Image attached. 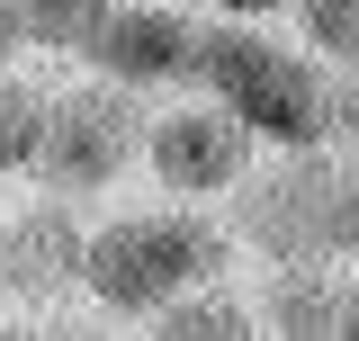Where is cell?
I'll return each instance as SVG.
<instances>
[{
  "mask_svg": "<svg viewBox=\"0 0 359 341\" xmlns=\"http://www.w3.org/2000/svg\"><path fill=\"white\" fill-rule=\"evenodd\" d=\"M332 144H351V153H359V72L332 90Z\"/></svg>",
  "mask_w": 359,
  "mask_h": 341,
  "instance_id": "4fadbf2b",
  "label": "cell"
},
{
  "mask_svg": "<svg viewBox=\"0 0 359 341\" xmlns=\"http://www.w3.org/2000/svg\"><path fill=\"white\" fill-rule=\"evenodd\" d=\"M0 288L9 297H63L81 288V225L63 198H36L27 215H0Z\"/></svg>",
  "mask_w": 359,
  "mask_h": 341,
  "instance_id": "52a82bcc",
  "label": "cell"
},
{
  "mask_svg": "<svg viewBox=\"0 0 359 341\" xmlns=\"http://www.w3.org/2000/svg\"><path fill=\"white\" fill-rule=\"evenodd\" d=\"M81 63L126 81V90H180L189 63H198V18L171 9V0H108L99 36L81 45Z\"/></svg>",
  "mask_w": 359,
  "mask_h": 341,
  "instance_id": "8992f818",
  "label": "cell"
},
{
  "mask_svg": "<svg viewBox=\"0 0 359 341\" xmlns=\"http://www.w3.org/2000/svg\"><path fill=\"white\" fill-rule=\"evenodd\" d=\"M18 18H27V45L81 54V45L99 36V18H108V0H18Z\"/></svg>",
  "mask_w": 359,
  "mask_h": 341,
  "instance_id": "30bf717a",
  "label": "cell"
},
{
  "mask_svg": "<svg viewBox=\"0 0 359 341\" xmlns=\"http://www.w3.org/2000/svg\"><path fill=\"white\" fill-rule=\"evenodd\" d=\"M287 9H297V0H207V18H287Z\"/></svg>",
  "mask_w": 359,
  "mask_h": 341,
  "instance_id": "5bb4252c",
  "label": "cell"
},
{
  "mask_svg": "<svg viewBox=\"0 0 359 341\" xmlns=\"http://www.w3.org/2000/svg\"><path fill=\"white\" fill-rule=\"evenodd\" d=\"M332 260L359 269V170H341V198H332Z\"/></svg>",
  "mask_w": 359,
  "mask_h": 341,
  "instance_id": "7c38bea8",
  "label": "cell"
},
{
  "mask_svg": "<svg viewBox=\"0 0 359 341\" xmlns=\"http://www.w3.org/2000/svg\"><path fill=\"white\" fill-rule=\"evenodd\" d=\"M233 260V225L198 215L189 198L171 207H135V215H108L99 234H81V297L99 314H162L171 297L224 279Z\"/></svg>",
  "mask_w": 359,
  "mask_h": 341,
  "instance_id": "7a4b0ae2",
  "label": "cell"
},
{
  "mask_svg": "<svg viewBox=\"0 0 359 341\" xmlns=\"http://www.w3.org/2000/svg\"><path fill=\"white\" fill-rule=\"evenodd\" d=\"M261 162V135L243 117H224L216 99H180V108H153L144 117V170L162 198H189V207H216L243 189V170Z\"/></svg>",
  "mask_w": 359,
  "mask_h": 341,
  "instance_id": "5b68a950",
  "label": "cell"
},
{
  "mask_svg": "<svg viewBox=\"0 0 359 341\" xmlns=\"http://www.w3.org/2000/svg\"><path fill=\"white\" fill-rule=\"evenodd\" d=\"M189 90L216 99L224 117H243V126L261 135V144H278V153L332 144V72H323L297 36H269L261 18H216V27H198Z\"/></svg>",
  "mask_w": 359,
  "mask_h": 341,
  "instance_id": "6da1fadb",
  "label": "cell"
},
{
  "mask_svg": "<svg viewBox=\"0 0 359 341\" xmlns=\"http://www.w3.org/2000/svg\"><path fill=\"white\" fill-rule=\"evenodd\" d=\"M332 198H341V170L314 153H287L278 170H243V189L224 198L233 207V243H252L269 260H332Z\"/></svg>",
  "mask_w": 359,
  "mask_h": 341,
  "instance_id": "277c9868",
  "label": "cell"
},
{
  "mask_svg": "<svg viewBox=\"0 0 359 341\" xmlns=\"http://www.w3.org/2000/svg\"><path fill=\"white\" fill-rule=\"evenodd\" d=\"M144 333H162V341H243V333H261V305L207 279V288L171 297L162 314H144Z\"/></svg>",
  "mask_w": 359,
  "mask_h": 341,
  "instance_id": "ba28073f",
  "label": "cell"
},
{
  "mask_svg": "<svg viewBox=\"0 0 359 341\" xmlns=\"http://www.w3.org/2000/svg\"><path fill=\"white\" fill-rule=\"evenodd\" d=\"M18 45H27V18H18V0H0V63H9Z\"/></svg>",
  "mask_w": 359,
  "mask_h": 341,
  "instance_id": "9a60e30c",
  "label": "cell"
},
{
  "mask_svg": "<svg viewBox=\"0 0 359 341\" xmlns=\"http://www.w3.org/2000/svg\"><path fill=\"white\" fill-rule=\"evenodd\" d=\"M36 117H45L36 90L0 81V170H27V153H36Z\"/></svg>",
  "mask_w": 359,
  "mask_h": 341,
  "instance_id": "8fae6325",
  "label": "cell"
},
{
  "mask_svg": "<svg viewBox=\"0 0 359 341\" xmlns=\"http://www.w3.org/2000/svg\"><path fill=\"white\" fill-rule=\"evenodd\" d=\"M287 18H297V45L323 72H341V81L359 72V0H297Z\"/></svg>",
  "mask_w": 359,
  "mask_h": 341,
  "instance_id": "9c48e42d",
  "label": "cell"
},
{
  "mask_svg": "<svg viewBox=\"0 0 359 341\" xmlns=\"http://www.w3.org/2000/svg\"><path fill=\"white\" fill-rule=\"evenodd\" d=\"M135 162H144V90L90 72L81 90H54L45 99L36 153H27V180H36L45 198H99Z\"/></svg>",
  "mask_w": 359,
  "mask_h": 341,
  "instance_id": "3957f363",
  "label": "cell"
}]
</instances>
